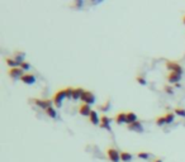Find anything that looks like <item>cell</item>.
Masks as SVG:
<instances>
[{"instance_id":"cell-1","label":"cell","mask_w":185,"mask_h":162,"mask_svg":"<svg viewBox=\"0 0 185 162\" xmlns=\"http://www.w3.org/2000/svg\"><path fill=\"white\" fill-rule=\"evenodd\" d=\"M65 98H67L66 96V90L65 89H62V90H58V91L53 95V104L56 105L57 108H61V105H62V101H64V99Z\"/></svg>"},{"instance_id":"cell-2","label":"cell","mask_w":185,"mask_h":162,"mask_svg":"<svg viewBox=\"0 0 185 162\" xmlns=\"http://www.w3.org/2000/svg\"><path fill=\"white\" fill-rule=\"evenodd\" d=\"M166 69L170 72H176V74L183 75V67L175 61H166Z\"/></svg>"},{"instance_id":"cell-3","label":"cell","mask_w":185,"mask_h":162,"mask_svg":"<svg viewBox=\"0 0 185 162\" xmlns=\"http://www.w3.org/2000/svg\"><path fill=\"white\" fill-rule=\"evenodd\" d=\"M83 101L84 104H94L95 103V96H94V94H92L91 91H89V90H84V93L81 95V99H80Z\"/></svg>"},{"instance_id":"cell-4","label":"cell","mask_w":185,"mask_h":162,"mask_svg":"<svg viewBox=\"0 0 185 162\" xmlns=\"http://www.w3.org/2000/svg\"><path fill=\"white\" fill-rule=\"evenodd\" d=\"M107 156H108V160L112 161V162H119L121 161V152H118L115 148L109 147L107 149Z\"/></svg>"},{"instance_id":"cell-5","label":"cell","mask_w":185,"mask_h":162,"mask_svg":"<svg viewBox=\"0 0 185 162\" xmlns=\"http://www.w3.org/2000/svg\"><path fill=\"white\" fill-rule=\"evenodd\" d=\"M33 103L37 105L42 108V109H48V108L52 106V103L53 100H42V99H33Z\"/></svg>"},{"instance_id":"cell-6","label":"cell","mask_w":185,"mask_h":162,"mask_svg":"<svg viewBox=\"0 0 185 162\" xmlns=\"http://www.w3.org/2000/svg\"><path fill=\"white\" fill-rule=\"evenodd\" d=\"M24 72V71L20 69V67H15V69H10L9 70V76L11 77V79H22V77H23V74Z\"/></svg>"},{"instance_id":"cell-7","label":"cell","mask_w":185,"mask_h":162,"mask_svg":"<svg viewBox=\"0 0 185 162\" xmlns=\"http://www.w3.org/2000/svg\"><path fill=\"white\" fill-rule=\"evenodd\" d=\"M168 81L170 82V84H176V82H179L181 80V75L180 74H176V72H169V75H168Z\"/></svg>"},{"instance_id":"cell-8","label":"cell","mask_w":185,"mask_h":162,"mask_svg":"<svg viewBox=\"0 0 185 162\" xmlns=\"http://www.w3.org/2000/svg\"><path fill=\"white\" fill-rule=\"evenodd\" d=\"M100 127L107 129V130H112V128H110V119L107 117V115H102L100 118Z\"/></svg>"},{"instance_id":"cell-9","label":"cell","mask_w":185,"mask_h":162,"mask_svg":"<svg viewBox=\"0 0 185 162\" xmlns=\"http://www.w3.org/2000/svg\"><path fill=\"white\" fill-rule=\"evenodd\" d=\"M20 80H22V82L27 84V85H32V84L36 82V77H34V75H32V74H24Z\"/></svg>"},{"instance_id":"cell-10","label":"cell","mask_w":185,"mask_h":162,"mask_svg":"<svg viewBox=\"0 0 185 162\" xmlns=\"http://www.w3.org/2000/svg\"><path fill=\"white\" fill-rule=\"evenodd\" d=\"M89 121H90L91 124H94V125L100 124V118H99V115H98V113L95 110H91L90 115H89Z\"/></svg>"},{"instance_id":"cell-11","label":"cell","mask_w":185,"mask_h":162,"mask_svg":"<svg viewBox=\"0 0 185 162\" xmlns=\"http://www.w3.org/2000/svg\"><path fill=\"white\" fill-rule=\"evenodd\" d=\"M115 122L118 124H123V123L127 124V113L126 112H119L115 115Z\"/></svg>"},{"instance_id":"cell-12","label":"cell","mask_w":185,"mask_h":162,"mask_svg":"<svg viewBox=\"0 0 185 162\" xmlns=\"http://www.w3.org/2000/svg\"><path fill=\"white\" fill-rule=\"evenodd\" d=\"M79 113L81 114V115H90V113H91V109H90V105H88V104H81L79 106Z\"/></svg>"},{"instance_id":"cell-13","label":"cell","mask_w":185,"mask_h":162,"mask_svg":"<svg viewBox=\"0 0 185 162\" xmlns=\"http://www.w3.org/2000/svg\"><path fill=\"white\" fill-rule=\"evenodd\" d=\"M128 129L129 130H134V132H138V133H141V132L143 130L142 128V124H141V122H134L132 124H128Z\"/></svg>"},{"instance_id":"cell-14","label":"cell","mask_w":185,"mask_h":162,"mask_svg":"<svg viewBox=\"0 0 185 162\" xmlns=\"http://www.w3.org/2000/svg\"><path fill=\"white\" fill-rule=\"evenodd\" d=\"M83 93H84V89L83 87H75V89H74V93H72V99L74 100L81 99Z\"/></svg>"},{"instance_id":"cell-15","label":"cell","mask_w":185,"mask_h":162,"mask_svg":"<svg viewBox=\"0 0 185 162\" xmlns=\"http://www.w3.org/2000/svg\"><path fill=\"white\" fill-rule=\"evenodd\" d=\"M134 122H137V115H136L133 112H128L127 113V125L128 124H132Z\"/></svg>"},{"instance_id":"cell-16","label":"cell","mask_w":185,"mask_h":162,"mask_svg":"<svg viewBox=\"0 0 185 162\" xmlns=\"http://www.w3.org/2000/svg\"><path fill=\"white\" fill-rule=\"evenodd\" d=\"M121 160L123 162H129V161L132 160V153H129L127 151H122L121 152Z\"/></svg>"},{"instance_id":"cell-17","label":"cell","mask_w":185,"mask_h":162,"mask_svg":"<svg viewBox=\"0 0 185 162\" xmlns=\"http://www.w3.org/2000/svg\"><path fill=\"white\" fill-rule=\"evenodd\" d=\"M5 62H7V65L8 66H10V69H15V67H18V66H19L20 63L19 62H17L14 58H5Z\"/></svg>"},{"instance_id":"cell-18","label":"cell","mask_w":185,"mask_h":162,"mask_svg":"<svg viewBox=\"0 0 185 162\" xmlns=\"http://www.w3.org/2000/svg\"><path fill=\"white\" fill-rule=\"evenodd\" d=\"M165 118H166V123L170 124L174 122V118H175V113H166L165 114Z\"/></svg>"},{"instance_id":"cell-19","label":"cell","mask_w":185,"mask_h":162,"mask_svg":"<svg viewBox=\"0 0 185 162\" xmlns=\"http://www.w3.org/2000/svg\"><path fill=\"white\" fill-rule=\"evenodd\" d=\"M46 113H47V115L48 117H51V118H56V110L53 109V108L51 106V108H48V109H46Z\"/></svg>"},{"instance_id":"cell-20","label":"cell","mask_w":185,"mask_h":162,"mask_svg":"<svg viewBox=\"0 0 185 162\" xmlns=\"http://www.w3.org/2000/svg\"><path fill=\"white\" fill-rule=\"evenodd\" d=\"M156 124H157V125H164V124H168V123H166V118H165V115L157 117V118H156Z\"/></svg>"},{"instance_id":"cell-21","label":"cell","mask_w":185,"mask_h":162,"mask_svg":"<svg viewBox=\"0 0 185 162\" xmlns=\"http://www.w3.org/2000/svg\"><path fill=\"white\" fill-rule=\"evenodd\" d=\"M109 108H110V103H109V100H107L105 103H104L103 105H99V109L102 112H108L109 110Z\"/></svg>"},{"instance_id":"cell-22","label":"cell","mask_w":185,"mask_h":162,"mask_svg":"<svg viewBox=\"0 0 185 162\" xmlns=\"http://www.w3.org/2000/svg\"><path fill=\"white\" fill-rule=\"evenodd\" d=\"M137 156L140 158H142V160H147L151 156V153H149V152H138Z\"/></svg>"},{"instance_id":"cell-23","label":"cell","mask_w":185,"mask_h":162,"mask_svg":"<svg viewBox=\"0 0 185 162\" xmlns=\"http://www.w3.org/2000/svg\"><path fill=\"white\" fill-rule=\"evenodd\" d=\"M74 89H75V87H71V86H69V87H66V89H65V90H66V96L69 98V99H71V98H72Z\"/></svg>"},{"instance_id":"cell-24","label":"cell","mask_w":185,"mask_h":162,"mask_svg":"<svg viewBox=\"0 0 185 162\" xmlns=\"http://www.w3.org/2000/svg\"><path fill=\"white\" fill-rule=\"evenodd\" d=\"M174 113H176L177 115H180V117H185V109H181V108H175Z\"/></svg>"},{"instance_id":"cell-25","label":"cell","mask_w":185,"mask_h":162,"mask_svg":"<svg viewBox=\"0 0 185 162\" xmlns=\"http://www.w3.org/2000/svg\"><path fill=\"white\" fill-rule=\"evenodd\" d=\"M20 69H22L23 71H27V70H29V69H30V66H29V63H27L26 61H24V62H22V63H20Z\"/></svg>"},{"instance_id":"cell-26","label":"cell","mask_w":185,"mask_h":162,"mask_svg":"<svg viewBox=\"0 0 185 162\" xmlns=\"http://www.w3.org/2000/svg\"><path fill=\"white\" fill-rule=\"evenodd\" d=\"M138 81V84H141V85H146V80L143 79V77H141V76H137V79H136Z\"/></svg>"},{"instance_id":"cell-27","label":"cell","mask_w":185,"mask_h":162,"mask_svg":"<svg viewBox=\"0 0 185 162\" xmlns=\"http://www.w3.org/2000/svg\"><path fill=\"white\" fill-rule=\"evenodd\" d=\"M164 89H165V91L168 93V94H172V93H174V90H172V87H170V86H168V85L164 86Z\"/></svg>"},{"instance_id":"cell-28","label":"cell","mask_w":185,"mask_h":162,"mask_svg":"<svg viewBox=\"0 0 185 162\" xmlns=\"http://www.w3.org/2000/svg\"><path fill=\"white\" fill-rule=\"evenodd\" d=\"M153 162H162V161L160 160V158H157V160H155V161H153Z\"/></svg>"},{"instance_id":"cell-29","label":"cell","mask_w":185,"mask_h":162,"mask_svg":"<svg viewBox=\"0 0 185 162\" xmlns=\"http://www.w3.org/2000/svg\"><path fill=\"white\" fill-rule=\"evenodd\" d=\"M183 22H184V24H185V15L183 17Z\"/></svg>"}]
</instances>
